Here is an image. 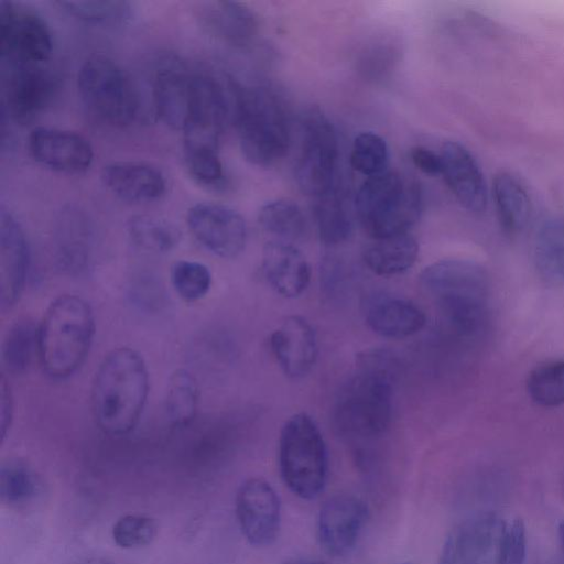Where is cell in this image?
<instances>
[{
  "label": "cell",
  "instance_id": "1",
  "mask_svg": "<svg viewBox=\"0 0 564 564\" xmlns=\"http://www.w3.org/2000/svg\"><path fill=\"white\" fill-rule=\"evenodd\" d=\"M148 393L149 373L142 356L129 347L111 350L99 365L91 388V408L99 429L116 436L131 432Z\"/></svg>",
  "mask_w": 564,
  "mask_h": 564
},
{
  "label": "cell",
  "instance_id": "2",
  "mask_svg": "<svg viewBox=\"0 0 564 564\" xmlns=\"http://www.w3.org/2000/svg\"><path fill=\"white\" fill-rule=\"evenodd\" d=\"M95 334L89 304L77 295H61L47 307L37 326V356L53 379L72 376L85 361Z\"/></svg>",
  "mask_w": 564,
  "mask_h": 564
},
{
  "label": "cell",
  "instance_id": "3",
  "mask_svg": "<svg viewBox=\"0 0 564 564\" xmlns=\"http://www.w3.org/2000/svg\"><path fill=\"white\" fill-rule=\"evenodd\" d=\"M420 284L460 334H471L482 324L489 276L479 263L464 259L440 260L421 272Z\"/></svg>",
  "mask_w": 564,
  "mask_h": 564
},
{
  "label": "cell",
  "instance_id": "4",
  "mask_svg": "<svg viewBox=\"0 0 564 564\" xmlns=\"http://www.w3.org/2000/svg\"><path fill=\"white\" fill-rule=\"evenodd\" d=\"M232 106L243 156L262 167L282 159L290 145V129L279 96L267 87L232 85Z\"/></svg>",
  "mask_w": 564,
  "mask_h": 564
},
{
  "label": "cell",
  "instance_id": "5",
  "mask_svg": "<svg viewBox=\"0 0 564 564\" xmlns=\"http://www.w3.org/2000/svg\"><path fill=\"white\" fill-rule=\"evenodd\" d=\"M386 361L370 358L341 388L333 411L336 430L349 438L382 435L392 415V384Z\"/></svg>",
  "mask_w": 564,
  "mask_h": 564
},
{
  "label": "cell",
  "instance_id": "6",
  "mask_svg": "<svg viewBox=\"0 0 564 564\" xmlns=\"http://www.w3.org/2000/svg\"><path fill=\"white\" fill-rule=\"evenodd\" d=\"M355 208L373 239L406 234L419 219L421 192L416 183L384 171L366 178L357 192Z\"/></svg>",
  "mask_w": 564,
  "mask_h": 564
},
{
  "label": "cell",
  "instance_id": "7",
  "mask_svg": "<svg viewBox=\"0 0 564 564\" xmlns=\"http://www.w3.org/2000/svg\"><path fill=\"white\" fill-rule=\"evenodd\" d=\"M278 462L281 478L301 499L312 500L324 490L328 476V455L324 437L306 413L289 417L280 432Z\"/></svg>",
  "mask_w": 564,
  "mask_h": 564
},
{
  "label": "cell",
  "instance_id": "8",
  "mask_svg": "<svg viewBox=\"0 0 564 564\" xmlns=\"http://www.w3.org/2000/svg\"><path fill=\"white\" fill-rule=\"evenodd\" d=\"M79 97L100 121L113 126H130L139 116L140 96L129 74L106 55L89 56L77 75Z\"/></svg>",
  "mask_w": 564,
  "mask_h": 564
},
{
  "label": "cell",
  "instance_id": "9",
  "mask_svg": "<svg viewBox=\"0 0 564 564\" xmlns=\"http://www.w3.org/2000/svg\"><path fill=\"white\" fill-rule=\"evenodd\" d=\"M302 126V148L295 177L303 193L318 198L334 188L337 137L332 122L318 108L304 116Z\"/></svg>",
  "mask_w": 564,
  "mask_h": 564
},
{
  "label": "cell",
  "instance_id": "10",
  "mask_svg": "<svg viewBox=\"0 0 564 564\" xmlns=\"http://www.w3.org/2000/svg\"><path fill=\"white\" fill-rule=\"evenodd\" d=\"M53 50L46 21L35 11L12 2L0 4V53L10 65H42Z\"/></svg>",
  "mask_w": 564,
  "mask_h": 564
},
{
  "label": "cell",
  "instance_id": "11",
  "mask_svg": "<svg viewBox=\"0 0 564 564\" xmlns=\"http://www.w3.org/2000/svg\"><path fill=\"white\" fill-rule=\"evenodd\" d=\"M235 512L249 544L265 547L275 542L281 528V500L270 482L259 477L246 479L236 492Z\"/></svg>",
  "mask_w": 564,
  "mask_h": 564
},
{
  "label": "cell",
  "instance_id": "12",
  "mask_svg": "<svg viewBox=\"0 0 564 564\" xmlns=\"http://www.w3.org/2000/svg\"><path fill=\"white\" fill-rule=\"evenodd\" d=\"M186 223L195 239L218 257L235 258L245 248V219L228 206L216 203L195 204L187 210Z\"/></svg>",
  "mask_w": 564,
  "mask_h": 564
},
{
  "label": "cell",
  "instance_id": "13",
  "mask_svg": "<svg viewBox=\"0 0 564 564\" xmlns=\"http://www.w3.org/2000/svg\"><path fill=\"white\" fill-rule=\"evenodd\" d=\"M369 517L367 503L351 494H338L322 505L317 540L329 556L341 557L355 547Z\"/></svg>",
  "mask_w": 564,
  "mask_h": 564
},
{
  "label": "cell",
  "instance_id": "14",
  "mask_svg": "<svg viewBox=\"0 0 564 564\" xmlns=\"http://www.w3.org/2000/svg\"><path fill=\"white\" fill-rule=\"evenodd\" d=\"M28 149L40 165L63 174H82L94 161V149L84 135L75 131L35 127L28 137Z\"/></svg>",
  "mask_w": 564,
  "mask_h": 564
},
{
  "label": "cell",
  "instance_id": "15",
  "mask_svg": "<svg viewBox=\"0 0 564 564\" xmlns=\"http://www.w3.org/2000/svg\"><path fill=\"white\" fill-rule=\"evenodd\" d=\"M4 82V108L20 123L32 121L52 101L56 78L41 65H12Z\"/></svg>",
  "mask_w": 564,
  "mask_h": 564
},
{
  "label": "cell",
  "instance_id": "16",
  "mask_svg": "<svg viewBox=\"0 0 564 564\" xmlns=\"http://www.w3.org/2000/svg\"><path fill=\"white\" fill-rule=\"evenodd\" d=\"M30 263L25 234L4 206L0 210V307L10 308L19 300Z\"/></svg>",
  "mask_w": 564,
  "mask_h": 564
},
{
  "label": "cell",
  "instance_id": "17",
  "mask_svg": "<svg viewBox=\"0 0 564 564\" xmlns=\"http://www.w3.org/2000/svg\"><path fill=\"white\" fill-rule=\"evenodd\" d=\"M271 350L291 378H301L314 367L318 346L312 324L302 316H289L270 336Z\"/></svg>",
  "mask_w": 564,
  "mask_h": 564
},
{
  "label": "cell",
  "instance_id": "18",
  "mask_svg": "<svg viewBox=\"0 0 564 564\" xmlns=\"http://www.w3.org/2000/svg\"><path fill=\"white\" fill-rule=\"evenodd\" d=\"M507 521L494 512H482L462 523L452 533L465 564H506Z\"/></svg>",
  "mask_w": 564,
  "mask_h": 564
},
{
  "label": "cell",
  "instance_id": "19",
  "mask_svg": "<svg viewBox=\"0 0 564 564\" xmlns=\"http://www.w3.org/2000/svg\"><path fill=\"white\" fill-rule=\"evenodd\" d=\"M442 175L460 205L469 212L481 213L488 203L482 172L473 154L460 143L448 141L441 150Z\"/></svg>",
  "mask_w": 564,
  "mask_h": 564
},
{
  "label": "cell",
  "instance_id": "20",
  "mask_svg": "<svg viewBox=\"0 0 564 564\" xmlns=\"http://www.w3.org/2000/svg\"><path fill=\"white\" fill-rule=\"evenodd\" d=\"M100 177L110 193L132 204L155 202L166 191V181L162 172L145 162H111L102 167Z\"/></svg>",
  "mask_w": 564,
  "mask_h": 564
},
{
  "label": "cell",
  "instance_id": "21",
  "mask_svg": "<svg viewBox=\"0 0 564 564\" xmlns=\"http://www.w3.org/2000/svg\"><path fill=\"white\" fill-rule=\"evenodd\" d=\"M195 73L178 62L164 64L156 70L153 85L154 108L160 120L183 130L191 105Z\"/></svg>",
  "mask_w": 564,
  "mask_h": 564
},
{
  "label": "cell",
  "instance_id": "22",
  "mask_svg": "<svg viewBox=\"0 0 564 564\" xmlns=\"http://www.w3.org/2000/svg\"><path fill=\"white\" fill-rule=\"evenodd\" d=\"M262 273L268 284L281 296H300L311 280V269L305 257L292 245L269 241L262 252Z\"/></svg>",
  "mask_w": 564,
  "mask_h": 564
},
{
  "label": "cell",
  "instance_id": "23",
  "mask_svg": "<svg viewBox=\"0 0 564 564\" xmlns=\"http://www.w3.org/2000/svg\"><path fill=\"white\" fill-rule=\"evenodd\" d=\"M366 322L376 334L400 339L420 332L426 318L424 312L408 300L380 296L368 304Z\"/></svg>",
  "mask_w": 564,
  "mask_h": 564
},
{
  "label": "cell",
  "instance_id": "24",
  "mask_svg": "<svg viewBox=\"0 0 564 564\" xmlns=\"http://www.w3.org/2000/svg\"><path fill=\"white\" fill-rule=\"evenodd\" d=\"M202 20L212 34L232 45H247L257 33V20L243 4L216 1L205 6Z\"/></svg>",
  "mask_w": 564,
  "mask_h": 564
},
{
  "label": "cell",
  "instance_id": "25",
  "mask_svg": "<svg viewBox=\"0 0 564 564\" xmlns=\"http://www.w3.org/2000/svg\"><path fill=\"white\" fill-rule=\"evenodd\" d=\"M419 245L409 232L375 239L364 251L366 265L376 274L390 276L401 274L413 267L417 259Z\"/></svg>",
  "mask_w": 564,
  "mask_h": 564
},
{
  "label": "cell",
  "instance_id": "26",
  "mask_svg": "<svg viewBox=\"0 0 564 564\" xmlns=\"http://www.w3.org/2000/svg\"><path fill=\"white\" fill-rule=\"evenodd\" d=\"M492 194L502 229L509 235L521 231L531 214V200L521 181L509 172H500L494 180Z\"/></svg>",
  "mask_w": 564,
  "mask_h": 564
},
{
  "label": "cell",
  "instance_id": "27",
  "mask_svg": "<svg viewBox=\"0 0 564 564\" xmlns=\"http://www.w3.org/2000/svg\"><path fill=\"white\" fill-rule=\"evenodd\" d=\"M534 263L549 283L564 285V218L544 221L534 239Z\"/></svg>",
  "mask_w": 564,
  "mask_h": 564
},
{
  "label": "cell",
  "instance_id": "28",
  "mask_svg": "<svg viewBox=\"0 0 564 564\" xmlns=\"http://www.w3.org/2000/svg\"><path fill=\"white\" fill-rule=\"evenodd\" d=\"M127 232L138 248L166 253L177 247L182 232L172 221L151 215H134L127 221Z\"/></svg>",
  "mask_w": 564,
  "mask_h": 564
},
{
  "label": "cell",
  "instance_id": "29",
  "mask_svg": "<svg viewBox=\"0 0 564 564\" xmlns=\"http://www.w3.org/2000/svg\"><path fill=\"white\" fill-rule=\"evenodd\" d=\"M198 388L194 377L184 369L175 370L169 378L164 395V413L174 427L189 424L196 413Z\"/></svg>",
  "mask_w": 564,
  "mask_h": 564
},
{
  "label": "cell",
  "instance_id": "30",
  "mask_svg": "<svg viewBox=\"0 0 564 564\" xmlns=\"http://www.w3.org/2000/svg\"><path fill=\"white\" fill-rule=\"evenodd\" d=\"M315 218L321 239L326 245H338L347 240L352 229L349 208L335 188L317 198Z\"/></svg>",
  "mask_w": 564,
  "mask_h": 564
},
{
  "label": "cell",
  "instance_id": "31",
  "mask_svg": "<svg viewBox=\"0 0 564 564\" xmlns=\"http://www.w3.org/2000/svg\"><path fill=\"white\" fill-rule=\"evenodd\" d=\"M260 226L278 241L291 243L303 238L306 221L301 208L293 202L276 199L264 204L258 214Z\"/></svg>",
  "mask_w": 564,
  "mask_h": 564
},
{
  "label": "cell",
  "instance_id": "32",
  "mask_svg": "<svg viewBox=\"0 0 564 564\" xmlns=\"http://www.w3.org/2000/svg\"><path fill=\"white\" fill-rule=\"evenodd\" d=\"M42 482L26 464L12 460L0 468V500L12 507L25 506L41 494Z\"/></svg>",
  "mask_w": 564,
  "mask_h": 564
},
{
  "label": "cell",
  "instance_id": "33",
  "mask_svg": "<svg viewBox=\"0 0 564 564\" xmlns=\"http://www.w3.org/2000/svg\"><path fill=\"white\" fill-rule=\"evenodd\" d=\"M37 351V327L30 319L15 322L7 332L2 348V362L10 373H21Z\"/></svg>",
  "mask_w": 564,
  "mask_h": 564
},
{
  "label": "cell",
  "instance_id": "34",
  "mask_svg": "<svg viewBox=\"0 0 564 564\" xmlns=\"http://www.w3.org/2000/svg\"><path fill=\"white\" fill-rule=\"evenodd\" d=\"M531 400L544 408L564 404V359L534 368L527 379Z\"/></svg>",
  "mask_w": 564,
  "mask_h": 564
},
{
  "label": "cell",
  "instance_id": "35",
  "mask_svg": "<svg viewBox=\"0 0 564 564\" xmlns=\"http://www.w3.org/2000/svg\"><path fill=\"white\" fill-rule=\"evenodd\" d=\"M389 160L388 145L379 134L365 131L356 135L351 153L350 164L359 173L367 177L387 171Z\"/></svg>",
  "mask_w": 564,
  "mask_h": 564
},
{
  "label": "cell",
  "instance_id": "36",
  "mask_svg": "<svg viewBox=\"0 0 564 564\" xmlns=\"http://www.w3.org/2000/svg\"><path fill=\"white\" fill-rule=\"evenodd\" d=\"M170 275L175 292L187 302L204 297L212 285L209 269L198 261H175L171 267Z\"/></svg>",
  "mask_w": 564,
  "mask_h": 564
},
{
  "label": "cell",
  "instance_id": "37",
  "mask_svg": "<svg viewBox=\"0 0 564 564\" xmlns=\"http://www.w3.org/2000/svg\"><path fill=\"white\" fill-rule=\"evenodd\" d=\"M156 534V521L140 513L121 516L111 528V538L115 544L124 550L144 547L152 543Z\"/></svg>",
  "mask_w": 564,
  "mask_h": 564
},
{
  "label": "cell",
  "instance_id": "38",
  "mask_svg": "<svg viewBox=\"0 0 564 564\" xmlns=\"http://www.w3.org/2000/svg\"><path fill=\"white\" fill-rule=\"evenodd\" d=\"M70 15L94 24H116L129 17L130 6L124 1L77 0L59 1Z\"/></svg>",
  "mask_w": 564,
  "mask_h": 564
},
{
  "label": "cell",
  "instance_id": "39",
  "mask_svg": "<svg viewBox=\"0 0 564 564\" xmlns=\"http://www.w3.org/2000/svg\"><path fill=\"white\" fill-rule=\"evenodd\" d=\"M59 240L63 262L67 265H80L85 262L90 246V231L89 226L82 217L78 218L77 213L66 214Z\"/></svg>",
  "mask_w": 564,
  "mask_h": 564
},
{
  "label": "cell",
  "instance_id": "40",
  "mask_svg": "<svg viewBox=\"0 0 564 564\" xmlns=\"http://www.w3.org/2000/svg\"><path fill=\"white\" fill-rule=\"evenodd\" d=\"M184 162L189 176L198 184L217 188L225 183V170L219 150H184Z\"/></svg>",
  "mask_w": 564,
  "mask_h": 564
},
{
  "label": "cell",
  "instance_id": "41",
  "mask_svg": "<svg viewBox=\"0 0 564 564\" xmlns=\"http://www.w3.org/2000/svg\"><path fill=\"white\" fill-rule=\"evenodd\" d=\"M527 558V530L519 517L507 521L505 562L506 564H524Z\"/></svg>",
  "mask_w": 564,
  "mask_h": 564
},
{
  "label": "cell",
  "instance_id": "42",
  "mask_svg": "<svg viewBox=\"0 0 564 564\" xmlns=\"http://www.w3.org/2000/svg\"><path fill=\"white\" fill-rule=\"evenodd\" d=\"M414 166L427 175L442 174L443 162L441 153H436L424 147H414L410 152Z\"/></svg>",
  "mask_w": 564,
  "mask_h": 564
},
{
  "label": "cell",
  "instance_id": "43",
  "mask_svg": "<svg viewBox=\"0 0 564 564\" xmlns=\"http://www.w3.org/2000/svg\"><path fill=\"white\" fill-rule=\"evenodd\" d=\"M0 427H1V438L7 435L8 430L10 429L12 415H13V400L10 391V387L7 382L4 375L1 376L0 381Z\"/></svg>",
  "mask_w": 564,
  "mask_h": 564
},
{
  "label": "cell",
  "instance_id": "44",
  "mask_svg": "<svg viewBox=\"0 0 564 564\" xmlns=\"http://www.w3.org/2000/svg\"><path fill=\"white\" fill-rule=\"evenodd\" d=\"M438 564H465L453 533H449L444 542Z\"/></svg>",
  "mask_w": 564,
  "mask_h": 564
},
{
  "label": "cell",
  "instance_id": "45",
  "mask_svg": "<svg viewBox=\"0 0 564 564\" xmlns=\"http://www.w3.org/2000/svg\"><path fill=\"white\" fill-rule=\"evenodd\" d=\"M77 564H110L107 560L102 557H89L80 561Z\"/></svg>",
  "mask_w": 564,
  "mask_h": 564
},
{
  "label": "cell",
  "instance_id": "46",
  "mask_svg": "<svg viewBox=\"0 0 564 564\" xmlns=\"http://www.w3.org/2000/svg\"><path fill=\"white\" fill-rule=\"evenodd\" d=\"M557 533H558L560 541H561V544H562V547L564 551V520L558 523Z\"/></svg>",
  "mask_w": 564,
  "mask_h": 564
},
{
  "label": "cell",
  "instance_id": "47",
  "mask_svg": "<svg viewBox=\"0 0 564 564\" xmlns=\"http://www.w3.org/2000/svg\"><path fill=\"white\" fill-rule=\"evenodd\" d=\"M283 564H308V562L299 557H293L285 561Z\"/></svg>",
  "mask_w": 564,
  "mask_h": 564
},
{
  "label": "cell",
  "instance_id": "48",
  "mask_svg": "<svg viewBox=\"0 0 564 564\" xmlns=\"http://www.w3.org/2000/svg\"><path fill=\"white\" fill-rule=\"evenodd\" d=\"M308 564H327V563L322 562V561H314V562H308Z\"/></svg>",
  "mask_w": 564,
  "mask_h": 564
},
{
  "label": "cell",
  "instance_id": "49",
  "mask_svg": "<svg viewBox=\"0 0 564 564\" xmlns=\"http://www.w3.org/2000/svg\"><path fill=\"white\" fill-rule=\"evenodd\" d=\"M401 564H414V563H412V562H404V563H401Z\"/></svg>",
  "mask_w": 564,
  "mask_h": 564
}]
</instances>
